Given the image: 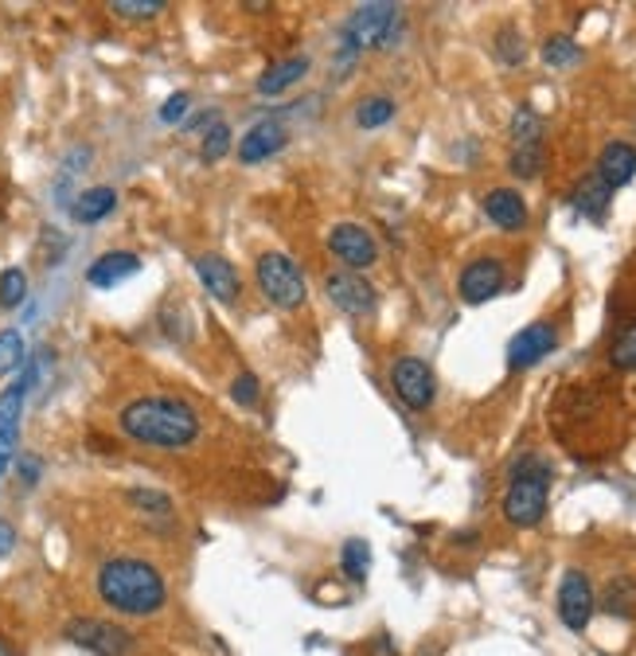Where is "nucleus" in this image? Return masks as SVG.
I'll return each mask as SVG.
<instances>
[{
	"instance_id": "obj_11",
	"label": "nucleus",
	"mask_w": 636,
	"mask_h": 656,
	"mask_svg": "<svg viewBox=\"0 0 636 656\" xmlns=\"http://www.w3.org/2000/svg\"><path fill=\"white\" fill-rule=\"evenodd\" d=\"M558 348V329L551 321H535L528 329L511 336L508 344V368L511 371H523V368H535L539 360H547L551 352Z\"/></svg>"
},
{
	"instance_id": "obj_39",
	"label": "nucleus",
	"mask_w": 636,
	"mask_h": 656,
	"mask_svg": "<svg viewBox=\"0 0 636 656\" xmlns=\"http://www.w3.org/2000/svg\"><path fill=\"white\" fill-rule=\"evenodd\" d=\"M0 656H16V648H12V645H9V641H4V637H0Z\"/></svg>"
},
{
	"instance_id": "obj_37",
	"label": "nucleus",
	"mask_w": 636,
	"mask_h": 656,
	"mask_svg": "<svg viewBox=\"0 0 636 656\" xmlns=\"http://www.w3.org/2000/svg\"><path fill=\"white\" fill-rule=\"evenodd\" d=\"M20 476H24V485H36L39 461H36V458H20Z\"/></svg>"
},
{
	"instance_id": "obj_3",
	"label": "nucleus",
	"mask_w": 636,
	"mask_h": 656,
	"mask_svg": "<svg viewBox=\"0 0 636 656\" xmlns=\"http://www.w3.org/2000/svg\"><path fill=\"white\" fill-rule=\"evenodd\" d=\"M551 496V465L539 453H523L511 465V485L504 493V520L511 528H535L547 516Z\"/></svg>"
},
{
	"instance_id": "obj_28",
	"label": "nucleus",
	"mask_w": 636,
	"mask_h": 656,
	"mask_svg": "<svg viewBox=\"0 0 636 656\" xmlns=\"http://www.w3.org/2000/svg\"><path fill=\"white\" fill-rule=\"evenodd\" d=\"M610 364L617 371H636V321L625 324L610 344Z\"/></svg>"
},
{
	"instance_id": "obj_15",
	"label": "nucleus",
	"mask_w": 636,
	"mask_h": 656,
	"mask_svg": "<svg viewBox=\"0 0 636 656\" xmlns=\"http://www.w3.org/2000/svg\"><path fill=\"white\" fill-rule=\"evenodd\" d=\"M137 271H141V258H137L134 251H109V254H99V258L90 262L86 281L94 289H114V286H122L126 278H134Z\"/></svg>"
},
{
	"instance_id": "obj_32",
	"label": "nucleus",
	"mask_w": 636,
	"mask_h": 656,
	"mask_svg": "<svg viewBox=\"0 0 636 656\" xmlns=\"http://www.w3.org/2000/svg\"><path fill=\"white\" fill-rule=\"evenodd\" d=\"M126 500L134 508H141L144 516H172V500L164 493H157V488H129Z\"/></svg>"
},
{
	"instance_id": "obj_1",
	"label": "nucleus",
	"mask_w": 636,
	"mask_h": 656,
	"mask_svg": "<svg viewBox=\"0 0 636 656\" xmlns=\"http://www.w3.org/2000/svg\"><path fill=\"white\" fill-rule=\"evenodd\" d=\"M122 434L141 446H157V450H184L199 438V414L192 403L172 395H144L122 406L117 414Z\"/></svg>"
},
{
	"instance_id": "obj_21",
	"label": "nucleus",
	"mask_w": 636,
	"mask_h": 656,
	"mask_svg": "<svg viewBox=\"0 0 636 656\" xmlns=\"http://www.w3.org/2000/svg\"><path fill=\"white\" fill-rule=\"evenodd\" d=\"M601 610L613 613V618H633L636 613V578H628V575L613 578V583L605 586V594H601Z\"/></svg>"
},
{
	"instance_id": "obj_8",
	"label": "nucleus",
	"mask_w": 636,
	"mask_h": 656,
	"mask_svg": "<svg viewBox=\"0 0 636 656\" xmlns=\"http://www.w3.org/2000/svg\"><path fill=\"white\" fill-rule=\"evenodd\" d=\"M324 294H328V301L340 313H348V317H371L375 313V306H379V294H375V286H371L363 274H356V271H336V274H328L324 278Z\"/></svg>"
},
{
	"instance_id": "obj_35",
	"label": "nucleus",
	"mask_w": 636,
	"mask_h": 656,
	"mask_svg": "<svg viewBox=\"0 0 636 656\" xmlns=\"http://www.w3.org/2000/svg\"><path fill=\"white\" fill-rule=\"evenodd\" d=\"M188 106H192V94L188 91L172 94V99L161 106V122H164V126H176V122H184V117H188Z\"/></svg>"
},
{
	"instance_id": "obj_7",
	"label": "nucleus",
	"mask_w": 636,
	"mask_h": 656,
	"mask_svg": "<svg viewBox=\"0 0 636 656\" xmlns=\"http://www.w3.org/2000/svg\"><path fill=\"white\" fill-rule=\"evenodd\" d=\"M391 387H395V395L403 399L410 411H426V406H433V399H438V379H433L430 364L418 360V356L395 360V368H391Z\"/></svg>"
},
{
	"instance_id": "obj_27",
	"label": "nucleus",
	"mask_w": 636,
	"mask_h": 656,
	"mask_svg": "<svg viewBox=\"0 0 636 656\" xmlns=\"http://www.w3.org/2000/svg\"><path fill=\"white\" fill-rule=\"evenodd\" d=\"M27 364V348H24V336L20 329H4L0 333V376H12Z\"/></svg>"
},
{
	"instance_id": "obj_26",
	"label": "nucleus",
	"mask_w": 636,
	"mask_h": 656,
	"mask_svg": "<svg viewBox=\"0 0 636 656\" xmlns=\"http://www.w3.org/2000/svg\"><path fill=\"white\" fill-rule=\"evenodd\" d=\"M547 164V149L543 145H523V149H511V161L508 169L520 176V181H535L539 172Z\"/></svg>"
},
{
	"instance_id": "obj_25",
	"label": "nucleus",
	"mask_w": 636,
	"mask_h": 656,
	"mask_svg": "<svg viewBox=\"0 0 636 656\" xmlns=\"http://www.w3.org/2000/svg\"><path fill=\"white\" fill-rule=\"evenodd\" d=\"M496 59H500L504 67H520L523 59H528V39H523L520 27H500L496 32Z\"/></svg>"
},
{
	"instance_id": "obj_18",
	"label": "nucleus",
	"mask_w": 636,
	"mask_h": 656,
	"mask_svg": "<svg viewBox=\"0 0 636 656\" xmlns=\"http://www.w3.org/2000/svg\"><path fill=\"white\" fill-rule=\"evenodd\" d=\"M593 172H598L601 181L610 184L613 192L625 188V184L636 176V149L628 141H610L605 149H601L598 169H593Z\"/></svg>"
},
{
	"instance_id": "obj_10",
	"label": "nucleus",
	"mask_w": 636,
	"mask_h": 656,
	"mask_svg": "<svg viewBox=\"0 0 636 656\" xmlns=\"http://www.w3.org/2000/svg\"><path fill=\"white\" fill-rule=\"evenodd\" d=\"M558 618L570 633H582L593 618V586L586 571H566L563 583H558Z\"/></svg>"
},
{
	"instance_id": "obj_34",
	"label": "nucleus",
	"mask_w": 636,
	"mask_h": 656,
	"mask_svg": "<svg viewBox=\"0 0 636 656\" xmlns=\"http://www.w3.org/2000/svg\"><path fill=\"white\" fill-rule=\"evenodd\" d=\"M258 391H262V383H258V376H254V371H242V376L231 383V395H234V403H239V406L258 403Z\"/></svg>"
},
{
	"instance_id": "obj_14",
	"label": "nucleus",
	"mask_w": 636,
	"mask_h": 656,
	"mask_svg": "<svg viewBox=\"0 0 636 656\" xmlns=\"http://www.w3.org/2000/svg\"><path fill=\"white\" fill-rule=\"evenodd\" d=\"M196 278L204 281V289L216 297V301H223V306H239L242 278H239V271H234L231 262L223 258V254H199V258H196Z\"/></svg>"
},
{
	"instance_id": "obj_38",
	"label": "nucleus",
	"mask_w": 636,
	"mask_h": 656,
	"mask_svg": "<svg viewBox=\"0 0 636 656\" xmlns=\"http://www.w3.org/2000/svg\"><path fill=\"white\" fill-rule=\"evenodd\" d=\"M12 543H16V531H12L9 523H0V555H9Z\"/></svg>"
},
{
	"instance_id": "obj_4",
	"label": "nucleus",
	"mask_w": 636,
	"mask_h": 656,
	"mask_svg": "<svg viewBox=\"0 0 636 656\" xmlns=\"http://www.w3.org/2000/svg\"><path fill=\"white\" fill-rule=\"evenodd\" d=\"M254 278H258V289L274 309H301L309 301V286L305 274L297 266L289 254L281 251H266L258 254V266H254Z\"/></svg>"
},
{
	"instance_id": "obj_23",
	"label": "nucleus",
	"mask_w": 636,
	"mask_h": 656,
	"mask_svg": "<svg viewBox=\"0 0 636 656\" xmlns=\"http://www.w3.org/2000/svg\"><path fill=\"white\" fill-rule=\"evenodd\" d=\"M543 134H547V122L531 106H520L511 114V145H516V149H523V145H543Z\"/></svg>"
},
{
	"instance_id": "obj_13",
	"label": "nucleus",
	"mask_w": 636,
	"mask_h": 656,
	"mask_svg": "<svg viewBox=\"0 0 636 656\" xmlns=\"http://www.w3.org/2000/svg\"><path fill=\"white\" fill-rule=\"evenodd\" d=\"M504 281H508V274H504L500 258H473L465 271H461L458 294L465 306H484V301H493V297L500 294Z\"/></svg>"
},
{
	"instance_id": "obj_2",
	"label": "nucleus",
	"mask_w": 636,
	"mask_h": 656,
	"mask_svg": "<svg viewBox=\"0 0 636 656\" xmlns=\"http://www.w3.org/2000/svg\"><path fill=\"white\" fill-rule=\"evenodd\" d=\"M99 598L126 618H153L169 602V586L153 563L117 555L99 566Z\"/></svg>"
},
{
	"instance_id": "obj_33",
	"label": "nucleus",
	"mask_w": 636,
	"mask_h": 656,
	"mask_svg": "<svg viewBox=\"0 0 636 656\" xmlns=\"http://www.w3.org/2000/svg\"><path fill=\"white\" fill-rule=\"evenodd\" d=\"M109 9L126 20H153L164 12V0H114Z\"/></svg>"
},
{
	"instance_id": "obj_20",
	"label": "nucleus",
	"mask_w": 636,
	"mask_h": 656,
	"mask_svg": "<svg viewBox=\"0 0 636 656\" xmlns=\"http://www.w3.org/2000/svg\"><path fill=\"white\" fill-rule=\"evenodd\" d=\"M309 74V55H289V59H278L266 74L258 79V94L262 99H278L286 94L293 82H301Z\"/></svg>"
},
{
	"instance_id": "obj_19",
	"label": "nucleus",
	"mask_w": 636,
	"mask_h": 656,
	"mask_svg": "<svg viewBox=\"0 0 636 656\" xmlns=\"http://www.w3.org/2000/svg\"><path fill=\"white\" fill-rule=\"evenodd\" d=\"M114 207H117V192L109 188V184H99V188L79 192V196L67 204V211H71L74 223L94 227V223H102L106 216H114Z\"/></svg>"
},
{
	"instance_id": "obj_12",
	"label": "nucleus",
	"mask_w": 636,
	"mask_h": 656,
	"mask_svg": "<svg viewBox=\"0 0 636 656\" xmlns=\"http://www.w3.org/2000/svg\"><path fill=\"white\" fill-rule=\"evenodd\" d=\"M286 145H289V129H286V122H281V114L262 117V122H254V126L239 137V161L262 164L274 153H281Z\"/></svg>"
},
{
	"instance_id": "obj_30",
	"label": "nucleus",
	"mask_w": 636,
	"mask_h": 656,
	"mask_svg": "<svg viewBox=\"0 0 636 656\" xmlns=\"http://www.w3.org/2000/svg\"><path fill=\"white\" fill-rule=\"evenodd\" d=\"M27 297V274L20 266H9L0 274V309H20Z\"/></svg>"
},
{
	"instance_id": "obj_16",
	"label": "nucleus",
	"mask_w": 636,
	"mask_h": 656,
	"mask_svg": "<svg viewBox=\"0 0 636 656\" xmlns=\"http://www.w3.org/2000/svg\"><path fill=\"white\" fill-rule=\"evenodd\" d=\"M484 216L500 231H523L528 227V199L516 188H493L484 196Z\"/></svg>"
},
{
	"instance_id": "obj_5",
	"label": "nucleus",
	"mask_w": 636,
	"mask_h": 656,
	"mask_svg": "<svg viewBox=\"0 0 636 656\" xmlns=\"http://www.w3.org/2000/svg\"><path fill=\"white\" fill-rule=\"evenodd\" d=\"M403 36V9L398 4H359L344 24V39L356 44V51H386Z\"/></svg>"
},
{
	"instance_id": "obj_36",
	"label": "nucleus",
	"mask_w": 636,
	"mask_h": 656,
	"mask_svg": "<svg viewBox=\"0 0 636 656\" xmlns=\"http://www.w3.org/2000/svg\"><path fill=\"white\" fill-rule=\"evenodd\" d=\"M368 656H398V645L391 633H379V637L368 641Z\"/></svg>"
},
{
	"instance_id": "obj_24",
	"label": "nucleus",
	"mask_w": 636,
	"mask_h": 656,
	"mask_svg": "<svg viewBox=\"0 0 636 656\" xmlns=\"http://www.w3.org/2000/svg\"><path fill=\"white\" fill-rule=\"evenodd\" d=\"M340 566L344 575H348V583H363L371 571V543L368 540H348L340 551Z\"/></svg>"
},
{
	"instance_id": "obj_17",
	"label": "nucleus",
	"mask_w": 636,
	"mask_h": 656,
	"mask_svg": "<svg viewBox=\"0 0 636 656\" xmlns=\"http://www.w3.org/2000/svg\"><path fill=\"white\" fill-rule=\"evenodd\" d=\"M574 211L582 219H590V223H601V219L610 216V204H613V188L605 181H601L598 172H586L582 181H578V188H574Z\"/></svg>"
},
{
	"instance_id": "obj_29",
	"label": "nucleus",
	"mask_w": 636,
	"mask_h": 656,
	"mask_svg": "<svg viewBox=\"0 0 636 656\" xmlns=\"http://www.w3.org/2000/svg\"><path fill=\"white\" fill-rule=\"evenodd\" d=\"M231 145H234V134H231V126H227L223 117H219L216 126H207V134H204V161L207 164H216V161H223L227 153H231Z\"/></svg>"
},
{
	"instance_id": "obj_6",
	"label": "nucleus",
	"mask_w": 636,
	"mask_h": 656,
	"mask_svg": "<svg viewBox=\"0 0 636 656\" xmlns=\"http://www.w3.org/2000/svg\"><path fill=\"white\" fill-rule=\"evenodd\" d=\"M63 637L94 656H129L134 648V633L102 618H71L63 625Z\"/></svg>"
},
{
	"instance_id": "obj_31",
	"label": "nucleus",
	"mask_w": 636,
	"mask_h": 656,
	"mask_svg": "<svg viewBox=\"0 0 636 656\" xmlns=\"http://www.w3.org/2000/svg\"><path fill=\"white\" fill-rule=\"evenodd\" d=\"M578 59H582V47L574 44L570 36H551L543 44V64L547 67H574Z\"/></svg>"
},
{
	"instance_id": "obj_9",
	"label": "nucleus",
	"mask_w": 636,
	"mask_h": 656,
	"mask_svg": "<svg viewBox=\"0 0 636 656\" xmlns=\"http://www.w3.org/2000/svg\"><path fill=\"white\" fill-rule=\"evenodd\" d=\"M328 251L336 254L344 266H351L356 274L368 271V266H375V262H379L375 234H371L363 223H336V227H332V231H328Z\"/></svg>"
},
{
	"instance_id": "obj_22",
	"label": "nucleus",
	"mask_w": 636,
	"mask_h": 656,
	"mask_svg": "<svg viewBox=\"0 0 636 656\" xmlns=\"http://www.w3.org/2000/svg\"><path fill=\"white\" fill-rule=\"evenodd\" d=\"M398 106L395 99H386V94H368V99L356 106V126L359 129H383L386 122H395Z\"/></svg>"
}]
</instances>
